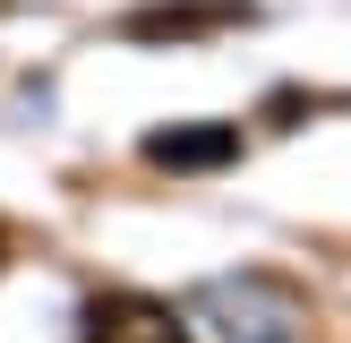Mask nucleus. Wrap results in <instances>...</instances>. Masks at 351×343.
Wrapping results in <instances>:
<instances>
[{
    "label": "nucleus",
    "instance_id": "nucleus-1",
    "mask_svg": "<svg viewBox=\"0 0 351 343\" xmlns=\"http://www.w3.org/2000/svg\"><path fill=\"white\" fill-rule=\"evenodd\" d=\"M197 318H223V343H300V300L274 283H206Z\"/></svg>",
    "mask_w": 351,
    "mask_h": 343
},
{
    "label": "nucleus",
    "instance_id": "nucleus-4",
    "mask_svg": "<svg viewBox=\"0 0 351 343\" xmlns=\"http://www.w3.org/2000/svg\"><path fill=\"white\" fill-rule=\"evenodd\" d=\"M232 17H249V0H163V9H137L129 34L137 43H171V34H215Z\"/></svg>",
    "mask_w": 351,
    "mask_h": 343
},
{
    "label": "nucleus",
    "instance_id": "nucleus-3",
    "mask_svg": "<svg viewBox=\"0 0 351 343\" xmlns=\"http://www.w3.org/2000/svg\"><path fill=\"white\" fill-rule=\"evenodd\" d=\"M86 343H197V335H189V318H171L154 300H112V309H95Z\"/></svg>",
    "mask_w": 351,
    "mask_h": 343
},
{
    "label": "nucleus",
    "instance_id": "nucleus-2",
    "mask_svg": "<svg viewBox=\"0 0 351 343\" xmlns=\"http://www.w3.org/2000/svg\"><path fill=\"white\" fill-rule=\"evenodd\" d=\"M146 163H163V172H223V163H240V129H232V120L154 129V137H146Z\"/></svg>",
    "mask_w": 351,
    "mask_h": 343
}]
</instances>
